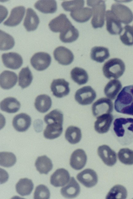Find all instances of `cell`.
<instances>
[{"label":"cell","mask_w":133,"mask_h":199,"mask_svg":"<svg viewBox=\"0 0 133 199\" xmlns=\"http://www.w3.org/2000/svg\"><path fill=\"white\" fill-rule=\"evenodd\" d=\"M125 66L123 62L118 58L111 59L106 62L102 68L103 74L108 79H118L123 74Z\"/></svg>","instance_id":"3"},{"label":"cell","mask_w":133,"mask_h":199,"mask_svg":"<svg viewBox=\"0 0 133 199\" xmlns=\"http://www.w3.org/2000/svg\"><path fill=\"white\" fill-rule=\"evenodd\" d=\"M113 125L115 134L121 138L123 144L133 141V118H117L114 120Z\"/></svg>","instance_id":"2"},{"label":"cell","mask_w":133,"mask_h":199,"mask_svg":"<svg viewBox=\"0 0 133 199\" xmlns=\"http://www.w3.org/2000/svg\"><path fill=\"white\" fill-rule=\"evenodd\" d=\"M33 187L32 181L27 178L20 179L15 186L17 193L22 196L29 195L32 192Z\"/></svg>","instance_id":"29"},{"label":"cell","mask_w":133,"mask_h":199,"mask_svg":"<svg viewBox=\"0 0 133 199\" xmlns=\"http://www.w3.org/2000/svg\"><path fill=\"white\" fill-rule=\"evenodd\" d=\"M77 180L87 188H91L97 183L98 177L96 172L93 170L86 169L79 173L76 176Z\"/></svg>","instance_id":"12"},{"label":"cell","mask_w":133,"mask_h":199,"mask_svg":"<svg viewBox=\"0 0 133 199\" xmlns=\"http://www.w3.org/2000/svg\"><path fill=\"white\" fill-rule=\"evenodd\" d=\"M20 103L15 98L8 97L4 99L0 103L1 109L8 113H14L19 109Z\"/></svg>","instance_id":"26"},{"label":"cell","mask_w":133,"mask_h":199,"mask_svg":"<svg viewBox=\"0 0 133 199\" xmlns=\"http://www.w3.org/2000/svg\"><path fill=\"white\" fill-rule=\"evenodd\" d=\"M0 158V165L5 167H12L16 162L15 156L13 153L10 152H1Z\"/></svg>","instance_id":"40"},{"label":"cell","mask_w":133,"mask_h":199,"mask_svg":"<svg viewBox=\"0 0 133 199\" xmlns=\"http://www.w3.org/2000/svg\"><path fill=\"white\" fill-rule=\"evenodd\" d=\"M91 59L97 62L102 63L110 56L108 48L100 46H95L91 49L90 53Z\"/></svg>","instance_id":"32"},{"label":"cell","mask_w":133,"mask_h":199,"mask_svg":"<svg viewBox=\"0 0 133 199\" xmlns=\"http://www.w3.org/2000/svg\"><path fill=\"white\" fill-rule=\"evenodd\" d=\"M2 58L5 66L12 69L19 68L23 63V59L21 56L15 52L4 53L2 55Z\"/></svg>","instance_id":"15"},{"label":"cell","mask_w":133,"mask_h":199,"mask_svg":"<svg viewBox=\"0 0 133 199\" xmlns=\"http://www.w3.org/2000/svg\"><path fill=\"white\" fill-rule=\"evenodd\" d=\"M0 50L6 51L12 48L14 45L13 38L9 34L0 30Z\"/></svg>","instance_id":"38"},{"label":"cell","mask_w":133,"mask_h":199,"mask_svg":"<svg viewBox=\"0 0 133 199\" xmlns=\"http://www.w3.org/2000/svg\"><path fill=\"white\" fill-rule=\"evenodd\" d=\"M127 196L126 188L120 185H116L111 188L107 195V199H124Z\"/></svg>","instance_id":"37"},{"label":"cell","mask_w":133,"mask_h":199,"mask_svg":"<svg viewBox=\"0 0 133 199\" xmlns=\"http://www.w3.org/2000/svg\"><path fill=\"white\" fill-rule=\"evenodd\" d=\"M52 104L51 99L49 96L46 94H41L36 98L34 106L38 112L44 113L49 110Z\"/></svg>","instance_id":"27"},{"label":"cell","mask_w":133,"mask_h":199,"mask_svg":"<svg viewBox=\"0 0 133 199\" xmlns=\"http://www.w3.org/2000/svg\"><path fill=\"white\" fill-rule=\"evenodd\" d=\"M72 25L66 15L61 14L51 20L49 23V26L50 30L53 32L61 33Z\"/></svg>","instance_id":"14"},{"label":"cell","mask_w":133,"mask_h":199,"mask_svg":"<svg viewBox=\"0 0 133 199\" xmlns=\"http://www.w3.org/2000/svg\"><path fill=\"white\" fill-rule=\"evenodd\" d=\"M84 3V0L64 1L61 5L65 10L72 12L83 7Z\"/></svg>","instance_id":"43"},{"label":"cell","mask_w":133,"mask_h":199,"mask_svg":"<svg viewBox=\"0 0 133 199\" xmlns=\"http://www.w3.org/2000/svg\"><path fill=\"white\" fill-rule=\"evenodd\" d=\"M122 88V85L118 79L110 80L105 86L104 92L106 96L111 100L115 99Z\"/></svg>","instance_id":"25"},{"label":"cell","mask_w":133,"mask_h":199,"mask_svg":"<svg viewBox=\"0 0 133 199\" xmlns=\"http://www.w3.org/2000/svg\"><path fill=\"white\" fill-rule=\"evenodd\" d=\"M113 116L111 114H105L97 117L94 123V128L99 133L107 132L109 129L113 120Z\"/></svg>","instance_id":"16"},{"label":"cell","mask_w":133,"mask_h":199,"mask_svg":"<svg viewBox=\"0 0 133 199\" xmlns=\"http://www.w3.org/2000/svg\"><path fill=\"white\" fill-rule=\"evenodd\" d=\"M95 90L90 86H84L76 92L75 99L80 104L87 105L91 104L96 97Z\"/></svg>","instance_id":"7"},{"label":"cell","mask_w":133,"mask_h":199,"mask_svg":"<svg viewBox=\"0 0 133 199\" xmlns=\"http://www.w3.org/2000/svg\"><path fill=\"white\" fill-rule=\"evenodd\" d=\"M70 75L72 80L79 85L86 83L88 79V75L86 71L79 67H76L72 69L71 71Z\"/></svg>","instance_id":"33"},{"label":"cell","mask_w":133,"mask_h":199,"mask_svg":"<svg viewBox=\"0 0 133 199\" xmlns=\"http://www.w3.org/2000/svg\"><path fill=\"white\" fill-rule=\"evenodd\" d=\"M39 23V19L35 12L31 8H28L23 22V25L26 30L28 31L34 30Z\"/></svg>","instance_id":"23"},{"label":"cell","mask_w":133,"mask_h":199,"mask_svg":"<svg viewBox=\"0 0 133 199\" xmlns=\"http://www.w3.org/2000/svg\"></svg>","instance_id":"45"},{"label":"cell","mask_w":133,"mask_h":199,"mask_svg":"<svg viewBox=\"0 0 133 199\" xmlns=\"http://www.w3.org/2000/svg\"><path fill=\"white\" fill-rule=\"evenodd\" d=\"M51 61L50 55L44 52L36 53L30 59L31 65L35 69L38 71H42L47 68Z\"/></svg>","instance_id":"8"},{"label":"cell","mask_w":133,"mask_h":199,"mask_svg":"<svg viewBox=\"0 0 133 199\" xmlns=\"http://www.w3.org/2000/svg\"><path fill=\"white\" fill-rule=\"evenodd\" d=\"M70 175L67 170L63 168L57 169L51 175L50 182L55 187L63 186L69 182Z\"/></svg>","instance_id":"17"},{"label":"cell","mask_w":133,"mask_h":199,"mask_svg":"<svg viewBox=\"0 0 133 199\" xmlns=\"http://www.w3.org/2000/svg\"><path fill=\"white\" fill-rule=\"evenodd\" d=\"M87 4L92 7L93 17L91 24L94 28H101L104 24L106 5L103 0H87Z\"/></svg>","instance_id":"4"},{"label":"cell","mask_w":133,"mask_h":199,"mask_svg":"<svg viewBox=\"0 0 133 199\" xmlns=\"http://www.w3.org/2000/svg\"><path fill=\"white\" fill-rule=\"evenodd\" d=\"M113 109L112 101L107 98H102L98 100L92 105V110L93 115L97 117L105 114H110Z\"/></svg>","instance_id":"6"},{"label":"cell","mask_w":133,"mask_h":199,"mask_svg":"<svg viewBox=\"0 0 133 199\" xmlns=\"http://www.w3.org/2000/svg\"><path fill=\"white\" fill-rule=\"evenodd\" d=\"M118 156L122 163L126 165L133 164V150L127 148H121L118 152Z\"/></svg>","instance_id":"39"},{"label":"cell","mask_w":133,"mask_h":199,"mask_svg":"<svg viewBox=\"0 0 133 199\" xmlns=\"http://www.w3.org/2000/svg\"><path fill=\"white\" fill-rule=\"evenodd\" d=\"M66 140L70 144H75L78 143L81 140V131L79 128L71 126L66 129L65 133Z\"/></svg>","instance_id":"34"},{"label":"cell","mask_w":133,"mask_h":199,"mask_svg":"<svg viewBox=\"0 0 133 199\" xmlns=\"http://www.w3.org/2000/svg\"><path fill=\"white\" fill-rule=\"evenodd\" d=\"M25 8L22 6H16L11 10L8 18L3 22L5 25L14 26L18 25L22 21L25 14Z\"/></svg>","instance_id":"20"},{"label":"cell","mask_w":133,"mask_h":199,"mask_svg":"<svg viewBox=\"0 0 133 199\" xmlns=\"http://www.w3.org/2000/svg\"><path fill=\"white\" fill-rule=\"evenodd\" d=\"M69 83L64 79H53L50 88L53 95L58 98H61L68 94L70 92Z\"/></svg>","instance_id":"10"},{"label":"cell","mask_w":133,"mask_h":199,"mask_svg":"<svg viewBox=\"0 0 133 199\" xmlns=\"http://www.w3.org/2000/svg\"><path fill=\"white\" fill-rule=\"evenodd\" d=\"M92 9L88 7H83L71 12L70 15L75 21L79 22H84L88 21L92 16Z\"/></svg>","instance_id":"28"},{"label":"cell","mask_w":133,"mask_h":199,"mask_svg":"<svg viewBox=\"0 0 133 199\" xmlns=\"http://www.w3.org/2000/svg\"><path fill=\"white\" fill-rule=\"evenodd\" d=\"M123 32L120 35V39L124 45L130 46L133 45V27L126 25L123 28Z\"/></svg>","instance_id":"41"},{"label":"cell","mask_w":133,"mask_h":199,"mask_svg":"<svg viewBox=\"0 0 133 199\" xmlns=\"http://www.w3.org/2000/svg\"><path fill=\"white\" fill-rule=\"evenodd\" d=\"M34 6L37 10L45 14L55 13L57 10V3L55 0H39Z\"/></svg>","instance_id":"30"},{"label":"cell","mask_w":133,"mask_h":199,"mask_svg":"<svg viewBox=\"0 0 133 199\" xmlns=\"http://www.w3.org/2000/svg\"><path fill=\"white\" fill-rule=\"evenodd\" d=\"M97 153L104 163L107 165L112 166L116 163V154L108 145L100 146L97 149Z\"/></svg>","instance_id":"13"},{"label":"cell","mask_w":133,"mask_h":199,"mask_svg":"<svg viewBox=\"0 0 133 199\" xmlns=\"http://www.w3.org/2000/svg\"><path fill=\"white\" fill-rule=\"evenodd\" d=\"M87 159V156L84 151L81 149H78L72 154L70 164L73 169L76 170H80L86 164Z\"/></svg>","instance_id":"18"},{"label":"cell","mask_w":133,"mask_h":199,"mask_svg":"<svg viewBox=\"0 0 133 199\" xmlns=\"http://www.w3.org/2000/svg\"><path fill=\"white\" fill-rule=\"evenodd\" d=\"M31 123V119L29 115L25 113H21L14 117L12 124L17 131L24 132L29 128Z\"/></svg>","instance_id":"19"},{"label":"cell","mask_w":133,"mask_h":199,"mask_svg":"<svg viewBox=\"0 0 133 199\" xmlns=\"http://www.w3.org/2000/svg\"><path fill=\"white\" fill-rule=\"evenodd\" d=\"M111 11L121 22L128 24L133 20V13L131 10L125 5L114 3L111 7Z\"/></svg>","instance_id":"5"},{"label":"cell","mask_w":133,"mask_h":199,"mask_svg":"<svg viewBox=\"0 0 133 199\" xmlns=\"http://www.w3.org/2000/svg\"><path fill=\"white\" fill-rule=\"evenodd\" d=\"M50 193L48 188L43 185L37 186L34 194L35 199H48L50 197Z\"/></svg>","instance_id":"44"},{"label":"cell","mask_w":133,"mask_h":199,"mask_svg":"<svg viewBox=\"0 0 133 199\" xmlns=\"http://www.w3.org/2000/svg\"><path fill=\"white\" fill-rule=\"evenodd\" d=\"M17 80V75L14 72L5 70L0 75V86L3 89L12 88L16 84Z\"/></svg>","instance_id":"22"},{"label":"cell","mask_w":133,"mask_h":199,"mask_svg":"<svg viewBox=\"0 0 133 199\" xmlns=\"http://www.w3.org/2000/svg\"><path fill=\"white\" fill-rule=\"evenodd\" d=\"M44 121L47 124L52 122L63 124V114L61 111L58 109L53 110L45 116Z\"/></svg>","instance_id":"42"},{"label":"cell","mask_w":133,"mask_h":199,"mask_svg":"<svg viewBox=\"0 0 133 199\" xmlns=\"http://www.w3.org/2000/svg\"><path fill=\"white\" fill-rule=\"evenodd\" d=\"M114 108L118 112L133 116V85L122 89L115 101Z\"/></svg>","instance_id":"1"},{"label":"cell","mask_w":133,"mask_h":199,"mask_svg":"<svg viewBox=\"0 0 133 199\" xmlns=\"http://www.w3.org/2000/svg\"><path fill=\"white\" fill-rule=\"evenodd\" d=\"M53 54L55 59L62 65H68L74 60V56L72 52L63 46H59L56 48L54 50Z\"/></svg>","instance_id":"11"},{"label":"cell","mask_w":133,"mask_h":199,"mask_svg":"<svg viewBox=\"0 0 133 199\" xmlns=\"http://www.w3.org/2000/svg\"><path fill=\"white\" fill-rule=\"evenodd\" d=\"M79 36L78 30L72 25L65 30L60 33V39L64 43H71L76 41Z\"/></svg>","instance_id":"35"},{"label":"cell","mask_w":133,"mask_h":199,"mask_svg":"<svg viewBox=\"0 0 133 199\" xmlns=\"http://www.w3.org/2000/svg\"><path fill=\"white\" fill-rule=\"evenodd\" d=\"M80 192V186L74 178H71L67 184L61 190L62 195L68 198H73L77 197Z\"/></svg>","instance_id":"21"},{"label":"cell","mask_w":133,"mask_h":199,"mask_svg":"<svg viewBox=\"0 0 133 199\" xmlns=\"http://www.w3.org/2000/svg\"><path fill=\"white\" fill-rule=\"evenodd\" d=\"M47 124L43 132L45 138L52 140L59 137L61 135L63 131L62 124L53 122Z\"/></svg>","instance_id":"24"},{"label":"cell","mask_w":133,"mask_h":199,"mask_svg":"<svg viewBox=\"0 0 133 199\" xmlns=\"http://www.w3.org/2000/svg\"><path fill=\"white\" fill-rule=\"evenodd\" d=\"M37 170L41 174H47L53 168L51 160L45 155L39 156L35 162Z\"/></svg>","instance_id":"31"},{"label":"cell","mask_w":133,"mask_h":199,"mask_svg":"<svg viewBox=\"0 0 133 199\" xmlns=\"http://www.w3.org/2000/svg\"><path fill=\"white\" fill-rule=\"evenodd\" d=\"M33 79L32 73L28 66L23 68L18 75V85L22 88H25L31 83Z\"/></svg>","instance_id":"36"},{"label":"cell","mask_w":133,"mask_h":199,"mask_svg":"<svg viewBox=\"0 0 133 199\" xmlns=\"http://www.w3.org/2000/svg\"><path fill=\"white\" fill-rule=\"evenodd\" d=\"M106 26L107 31L111 35H119L123 30L121 22L111 10L105 13Z\"/></svg>","instance_id":"9"}]
</instances>
